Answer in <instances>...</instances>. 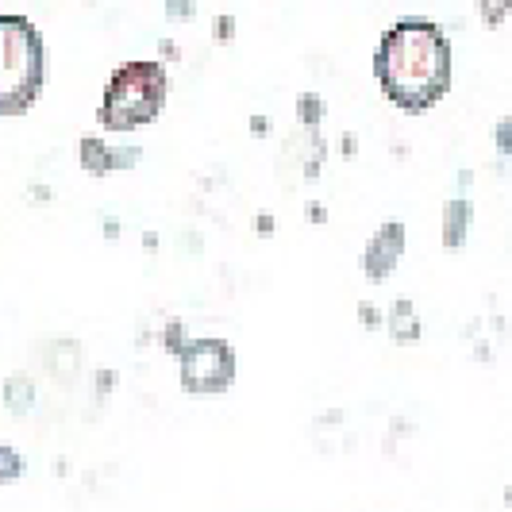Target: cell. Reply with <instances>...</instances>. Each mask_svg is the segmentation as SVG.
<instances>
[{"label": "cell", "mask_w": 512, "mask_h": 512, "mask_svg": "<svg viewBox=\"0 0 512 512\" xmlns=\"http://www.w3.org/2000/svg\"><path fill=\"white\" fill-rule=\"evenodd\" d=\"M101 231H104V239H108V243H116V239H120V231H124V224L108 216V220H104V224H101Z\"/></svg>", "instance_id": "f1b7e54d"}, {"label": "cell", "mask_w": 512, "mask_h": 512, "mask_svg": "<svg viewBox=\"0 0 512 512\" xmlns=\"http://www.w3.org/2000/svg\"><path fill=\"white\" fill-rule=\"evenodd\" d=\"M478 20L486 31H501L512 20V0H478Z\"/></svg>", "instance_id": "4fadbf2b"}, {"label": "cell", "mask_w": 512, "mask_h": 512, "mask_svg": "<svg viewBox=\"0 0 512 512\" xmlns=\"http://www.w3.org/2000/svg\"><path fill=\"white\" fill-rule=\"evenodd\" d=\"M470 185H474V174H470V170H459V174H455V189L466 197V189H470Z\"/></svg>", "instance_id": "d6a6232c"}, {"label": "cell", "mask_w": 512, "mask_h": 512, "mask_svg": "<svg viewBox=\"0 0 512 512\" xmlns=\"http://www.w3.org/2000/svg\"><path fill=\"white\" fill-rule=\"evenodd\" d=\"M509 251H512V228H509Z\"/></svg>", "instance_id": "8d00e7d4"}, {"label": "cell", "mask_w": 512, "mask_h": 512, "mask_svg": "<svg viewBox=\"0 0 512 512\" xmlns=\"http://www.w3.org/2000/svg\"><path fill=\"white\" fill-rule=\"evenodd\" d=\"M493 151H497V162H501V166H509V158H512V116H501V120L493 124Z\"/></svg>", "instance_id": "2e32d148"}, {"label": "cell", "mask_w": 512, "mask_h": 512, "mask_svg": "<svg viewBox=\"0 0 512 512\" xmlns=\"http://www.w3.org/2000/svg\"><path fill=\"white\" fill-rule=\"evenodd\" d=\"M43 370L62 389H74V382L81 378V343L77 339H51L43 347Z\"/></svg>", "instance_id": "52a82bcc"}, {"label": "cell", "mask_w": 512, "mask_h": 512, "mask_svg": "<svg viewBox=\"0 0 512 512\" xmlns=\"http://www.w3.org/2000/svg\"><path fill=\"white\" fill-rule=\"evenodd\" d=\"M178 378L189 397H220L239 378L235 347L220 335H197L178 355Z\"/></svg>", "instance_id": "277c9868"}, {"label": "cell", "mask_w": 512, "mask_h": 512, "mask_svg": "<svg viewBox=\"0 0 512 512\" xmlns=\"http://www.w3.org/2000/svg\"><path fill=\"white\" fill-rule=\"evenodd\" d=\"M162 12H166L170 24H193L197 20V0H166Z\"/></svg>", "instance_id": "ac0fdd59"}, {"label": "cell", "mask_w": 512, "mask_h": 512, "mask_svg": "<svg viewBox=\"0 0 512 512\" xmlns=\"http://www.w3.org/2000/svg\"><path fill=\"white\" fill-rule=\"evenodd\" d=\"M170 101V74L158 58H128L120 62L101 89L97 124L112 135H131L162 120Z\"/></svg>", "instance_id": "7a4b0ae2"}, {"label": "cell", "mask_w": 512, "mask_h": 512, "mask_svg": "<svg viewBox=\"0 0 512 512\" xmlns=\"http://www.w3.org/2000/svg\"><path fill=\"white\" fill-rule=\"evenodd\" d=\"M324 158H328V139L320 135V128L305 131V154H301V174H305V181L320 178Z\"/></svg>", "instance_id": "7c38bea8"}, {"label": "cell", "mask_w": 512, "mask_h": 512, "mask_svg": "<svg viewBox=\"0 0 512 512\" xmlns=\"http://www.w3.org/2000/svg\"><path fill=\"white\" fill-rule=\"evenodd\" d=\"M509 181H512V158H509Z\"/></svg>", "instance_id": "d590c367"}, {"label": "cell", "mask_w": 512, "mask_h": 512, "mask_svg": "<svg viewBox=\"0 0 512 512\" xmlns=\"http://www.w3.org/2000/svg\"><path fill=\"white\" fill-rule=\"evenodd\" d=\"M185 247H189V251L197 255V251H201V235H197V231H189V239H185Z\"/></svg>", "instance_id": "836d02e7"}, {"label": "cell", "mask_w": 512, "mask_h": 512, "mask_svg": "<svg viewBox=\"0 0 512 512\" xmlns=\"http://www.w3.org/2000/svg\"><path fill=\"white\" fill-rule=\"evenodd\" d=\"M158 62H166V66L181 62V47L174 39H158Z\"/></svg>", "instance_id": "603a6c76"}, {"label": "cell", "mask_w": 512, "mask_h": 512, "mask_svg": "<svg viewBox=\"0 0 512 512\" xmlns=\"http://www.w3.org/2000/svg\"><path fill=\"white\" fill-rule=\"evenodd\" d=\"M247 131H251V135H255V139H266V135H270V120H266V116H262V112H255V116H251V120H247Z\"/></svg>", "instance_id": "4316f807"}, {"label": "cell", "mask_w": 512, "mask_h": 512, "mask_svg": "<svg viewBox=\"0 0 512 512\" xmlns=\"http://www.w3.org/2000/svg\"><path fill=\"white\" fill-rule=\"evenodd\" d=\"M470 228H474V201L455 193L451 201H443V212H439V243L443 251H462L470 243Z\"/></svg>", "instance_id": "8992f818"}, {"label": "cell", "mask_w": 512, "mask_h": 512, "mask_svg": "<svg viewBox=\"0 0 512 512\" xmlns=\"http://www.w3.org/2000/svg\"><path fill=\"white\" fill-rule=\"evenodd\" d=\"M293 116H297V128L301 131L320 128L324 116H328V101H324L320 93H312V89H301L297 101H293Z\"/></svg>", "instance_id": "8fae6325"}, {"label": "cell", "mask_w": 512, "mask_h": 512, "mask_svg": "<svg viewBox=\"0 0 512 512\" xmlns=\"http://www.w3.org/2000/svg\"><path fill=\"white\" fill-rule=\"evenodd\" d=\"M355 320H359L366 332H378V328H385V312L374 301H359L355 305Z\"/></svg>", "instance_id": "ffe728a7"}, {"label": "cell", "mask_w": 512, "mask_h": 512, "mask_svg": "<svg viewBox=\"0 0 512 512\" xmlns=\"http://www.w3.org/2000/svg\"><path fill=\"white\" fill-rule=\"evenodd\" d=\"M189 339H193V335H189V324H185V320H178V316L162 324V351H166L170 359H178L181 351L189 347Z\"/></svg>", "instance_id": "5bb4252c"}, {"label": "cell", "mask_w": 512, "mask_h": 512, "mask_svg": "<svg viewBox=\"0 0 512 512\" xmlns=\"http://www.w3.org/2000/svg\"><path fill=\"white\" fill-rule=\"evenodd\" d=\"M47 85V39L35 20L0 12V120L27 116Z\"/></svg>", "instance_id": "3957f363"}, {"label": "cell", "mask_w": 512, "mask_h": 512, "mask_svg": "<svg viewBox=\"0 0 512 512\" xmlns=\"http://www.w3.org/2000/svg\"><path fill=\"white\" fill-rule=\"evenodd\" d=\"M27 197H31V201H39V205H47L54 193H51V185H31V189H27Z\"/></svg>", "instance_id": "f546056e"}, {"label": "cell", "mask_w": 512, "mask_h": 512, "mask_svg": "<svg viewBox=\"0 0 512 512\" xmlns=\"http://www.w3.org/2000/svg\"><path fill=\"white\" fill-rule=\"evenodd\" d=\"M274 231H278V216H274V212H258V216H255V235L270 239Z\"/></svg>", "instance_id": "cb8c5ba5"}, {"label": "cell", "mask_w": 512, "mask_h": 512, "mask_svg": "<svg viewBox=\"0 0 512 512\" xmlns=\"http://www.w3.org/2000/svg\"><path fill=\"white\" fill-rule=\"evenodd\" d=\"M474 362H482V366L493 362V347H489V339H474Z\"/></svg>", "instance_id": "83f0119b"}, {"label": "cell", "mask_w": 512, "mask_h": 512, "mask_svg": "<svg viewBox=\"0 0 512 512\" xmlns=\"http://www.w3.org/2000/svg\"><path fill=\"white\" fill-rule=\"evenodd\" d=\"M385 335L397 343V347H412L424 339V320L412 305V297H397L393 305L385 308Z\"/></svg>", "instance_id": "ba28073f"}, {"label": "cell", "mask_w": 512, "mask_h": 512, "mask_svg": "<svg viewBox=\"0 0 512 512\" xmlns=\"http://www.w3.org/2000/svg\"><path fill=\"white\" fill-rule=\"evenodd\" d=\"M359 154V135L355 131H343L339 135V158H355Z\"/></svg>", "instance_id": "484cf974"}, {"label": "cell", "mask_w": 512, "mask_h": 512, "mask_svg": "<svg viewBox=\"0 0 512 512\" xmlns=\"http://www.w3.org/2000/svg\"><path fill=\"white\" fill-rule=\"evenodd\" d=\"M370 74L397 112H432L455 85V47L447 27L428 16H401L382 31L370 58Z\"/></svg>", "instance_id": "6da1fadb"}, {"label": "cell", "mask_w": 512, "mask_h": 512, "mask_svg": "<svg viewBox=\"0 0 512 512\" xmlns=\"http://www.w3.org/2000/svg\"><path fill=\"white\" fill-rule=\"evenodd\" d=\"M77 166L89 178H108L112 174V143H104L101 135H81L77 139Z\"/></svg>", "instance_id": "30bf717a"}, {"label": "cell", "mask_w": 512, "mask_h": 512, "mask_svg": "<svg viewBox=\"0 0 512 512\" xmlns=\"http://www.w3.org/2000/svg\"><path fill=\"white\" fill-rule=\"evenodd\" d=\"M0 405L8 416H16V420H27L31 412L39 409V385L31 374L24 370H16V374H8L4 382H0Z\"/></svg>", "instance_id": "9c48e42d"}, {"label": "cell", "mask_w": 512, "mask_h": 512, "mask_svg": "<svg viewBox=\"0 0 512 512\" xmlns=\"http://www.w3.org/2000/svg\"><path fill=\"white\" fill-rule=\"evenodd\" d=\"M305 216H308V224H316V228H324V224H328V208H324V201H308Z\"/></svg>", "instance_id": "d4e9b609"}, {"label": "cell", "mask_w": 512, "mask_h": 512, "mask_svg": "<svg viewBox=\"0 0 512 512\" xmlns=\"http://www.w3.org/2000/svg\"><path fill=\"white\" fill-rule=\"evenodd\" d=\"M27 462L12 443H0V486H16L24 478Z\"/></svg>", "instance_id": "9a60e30c"}, {"label": "cell", "mask_w": 512, "mask_h": 512, "mask_svg": "<svg viewBox=\"0 0 512 512\" xmlns=\"http://www.w3.org/2000/svg\"><path fill=\"white\" fill-rule=\"evenodd\" d=\"M412 432H416V428H412V420H405V416H397V420H393V424H389V432H385V455H393V451H397V443H401V439L405 436H412Z\"/></svg>", "instance_id": "44dd1931"}, {"label": "cell", "mask_w": 512, "mask_h": 512, "mask_svg": "<svg viewBox=\"0 0 512 512\" xmlns=\"http://www.w3.org/2000/svg\"><path fill=\"white\" fill-rule=\"evenodd\" d=\"M405 251H409V228H405V220H385V224H378V231L362 247V258H359L362 278L370 285L389 282L393 270L401 266Z\"/></svg>", "instance_id": "5b68a950"}, {"label": "cell", "mask_w": 512, "mask_h": 512, "mask_svg": "<svg viewBox=\"0 0 512 512\" xmlns=\"http://www.w3.org/2000/svg\"><path fill=\"white\" fill-rule=\"evenodd\" d=\"M158 243H162V239H158V231H143V239H139V247H143L147 255H154V251H158Z\"/></svg>", "instance_id": "1f68e13d"}, {"label": "cell", "mask_w": 512, "mask_h": 512, "mask_svg": "<svg viewBox=\"0 0 512 512\" xmlns=\"http://www.w3.org/2000/svg\"><path fill=\"white\" fill-rule=\"evenodd\" d=\"M143 162V147H135V143H120V147H112V174H128Z\"/></svg>", "instance_id": "e0dca14e"}, {"label": "cell", "mask_w": 512, "mask_h": 512, "mask_svg": "<svg viewBox=\"0 0 512 512\" xmlns=\"http://www.w3.org/2000/svg\"><path fill=\"white\" fill-rule=\"evenodd\" d=\"M235 31H239V20H235L231 12H220V16L212 20V39H216V47H231V43H235Z\"/></svg>", "instance_id": "d6986e66"}, {"label": "cell", "mask_w": 512, "mask_h": 512, "mask_svg": "<svg viewBox=\"0 0 512 512\" xmlns=\"http://www.w3.org/2000/svg\"><path fill=\"white\" fill-rule=\"evenodd\" d=\"M501 501H505V509L512 512V482H509V486H505V493H501Z\"/></svg>", "instance_id": "e575fe53"}, {"label": "cell", "mask_w": 512, "mask_h": 512, "mask_svg": "<svg viewBox=\"0 0 512 512\" xmlns=\"http://www.w3.org/2000/svg\"><path fill=\"white\" fill-rule=\"evenodd\" d=\"M343 424V409H328L320 416V428H339Z\"/></svg>", "instance_id": "4dcf8cb0"}, {"label": "cell", "mask_w": 512, "mask_h": 512, "mask_svg": "<svg viewBox=\"0 0 512 512\" xmlns=\"http://www.w3.org/2000/svg\"><path fill=\"white\" fill-rule=\"evenodd\" d=\"M116 385H120V374H116L112 366H101V370L93 374V389H97V401H104V397H108V393H112Z\"/></svg>", "instance_id": "7402d4cb"}]
</instances>
